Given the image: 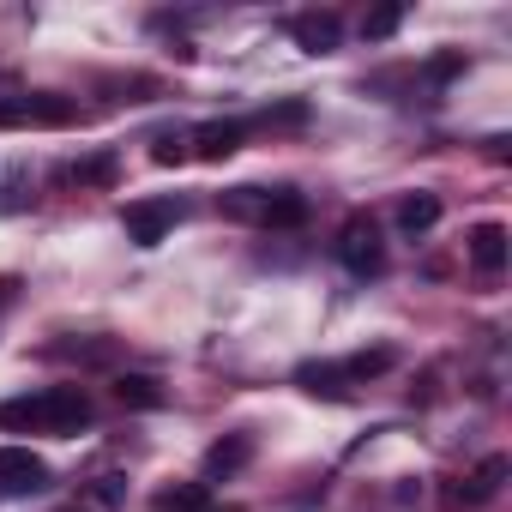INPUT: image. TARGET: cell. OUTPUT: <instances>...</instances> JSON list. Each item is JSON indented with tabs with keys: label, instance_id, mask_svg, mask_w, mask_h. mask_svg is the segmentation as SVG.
I'll return each instance as SVG.
<instances>
[{
	"label": "cell",
	"instance_id": "1",
	"mask_svg": "<svg viewBox=\"0 0 512 512\" xmlns=\"http://www.w3.org/2000/svg\"><path fill=\"white\" fill-rule=\"evenodd\" d=\"M79 109L55 91H37V97H0V127H73Z\"/></svg>",
	"mask_w": 512,
	"mask_h": 512
},
{
	"label": "cell",
	"instance_id": "2",
	"mask_svg": "<svg viewBox=\"0 0 512 512\" xmlns=\"http://www.w3.org/2000/svg\"><path fill=\"white\" fill-rule=\"evenodd\" d=\"M181 217H187V205H181V199H133V205L121 211V223H127V241H133V247H157Z\"/></svg>",
	"mask_w": 512,
	"mask_h": 512
},
{
	"label": "cell",
	"instance_id": "3",
	"mask_svg": "<svg viewBox=\"0 0 512 512\" xmlns=\"http://www.w3.org/2000/svg\"><path fill=\"white\" fill-rule=\"evenodd\" d=\"M338 260H344L350 278H380V266H386V241H380V229H374L368 217L344 223V235H338Z\"/></svg>",
	"mask_w": 512,
	"mask_h": 512
},
{
	"label": "cell",
	"instance_id": "4",
	"mask_svg": "<svg viewBox=\"0 0 512 512\" xmlns=\"http://www.w3.org/2000/svg\"><path fill=\"white\" fill-rule=\"evenodd\" d=\"M49 488V464L31 446H0V494H43Z\"/></svg>",
	"mask_w": 512,
	"mask_h": 512
},
{
	"label": "cell",
	"instance_id": "5",
	"mask_svg": "<svg viewBox=\"0 0 512 512\" xmlns=\"http://www.w3.org/2000/svg\"><path fill=\"white\" fill-rule=\"evenodd\" d=\"M241 139H247V121H199V127L187 133V151L205 157V163H223V157L241 151Z\"/></svg>",
	"mask_w": 512,
	"mask_h": 512
},
{
	"label": "cell",
	"instance_id": "6",
	"mask_svg": "<svg viewBox=\"0 0 512 512\" xmlns=\"http://www.w3.org/2000/svg\"><path fill=\"white\" fill-rule=\"evenodd\" d=\"M290 37H296L302 55H332L344 43V19L338 13H296L290 19Z\"/></svg>",
	"mask_w": 512,
	"mask_h": 512
},
{
	"label": "cell",
	"instance_id": "7",
	"mask_svg": "<svg viewBox=\"0 0 512 512\" xmlns=\"http://www.w3.org/2000/svg\"><path fill=\"white\" fill-rule=\"evenodd\" d=\"M506 223H476L470 229V266L482 272V278H500L506 272Z\"/></svg>",
	"mask_w": 512,
	"mask_h": 512
},
{
	"label": "cell",
	"instance_id": "8",
	"mask_svg": "<svg viewBox=\"0 0 512 512\" xmlns=\"http://www.w3.org/2000/svg\"><path fill=\"white\" fill-rule=\"evenodd\" d=\"M0 428L7 434H49V392H25L0 404Z\"/></svg>",
	"mask_w": 512,
	"mask_h": 512
},
{
	"label": "cell",
	"instance_id": "9",
	"mask_svg": "<svg viewBox=\"0 0 512 512\" xmlns=\"http://www.w3.org/2000/svg\"><path fill=\"white\" fill-rule=\"evenodd\" d=\"M91 422V398L79 386H49V434H79Z\"/></svg>",
	"mask_w": 512,
	"mask_h": 512
},
{
	"label": "cell",
	"instance_id": "10",
	"mask_svg": "<svg viewBox=\"0 0 512 512\" xmlns=\"http://www.w3.org/2000/svg\"><path fill=\"white\" fill-rule=\"evenodd\" d=\"M506 470H512V458H506V452H494V458H482V464H476V476H470L464 488H446V500H464V506H482V500H494V494H500V482H506Z\"/></svg>",
	"mask_w": 512,
	"mask_h": 512
},
{
	"label": "cell",
	"instance_id": "11",
	"mask_svg": "<svg viewBox=\"0 0 512 512\" xmlns=\"http://www.w3.org/2000/svg\"><path fill=\"white\" fill-rule=\"evenodd\" d=\"M296 386L308 392V398H350V374H344V362H302L296 368Z\"/></svg>",
	"mask_w": 512,
	"mask_h": 512
},
{
	"label": "cell",
	"instance_id": "12",
	"mask_svg": "<svg viewBox=\"0 0 512 512\" xmlns=\"http://www.w3.org/2000/svg\"><path fill=\"white\" fill-rule=\"evenodd\" d=\"M247 458H253V440H247V434H223V440L205 452V482H223V476L247 470Z\"/></svg>",
	"mask_w": 512,
	"mask_h": 512
},
{
	"label": "cell",
	"instance_id": "13",
	"mask_svg": "<svg viewBox=\"0 0 512 512\" xmlns=\"http://www.w3.org/2000/svg\"><path fill=\"white\" fill-rule=\"evenodd\" d=\"M260 223H266V229H302V223H308V199L290 193V187H278V193H266Z\"/></svg>",
	"mask_w": 512,
	"mask_h": 512
},
{
	"label": "cell",
	"instance_id": "14",
	"mask_svg": "<svg viewBox=\"0 0 512 512\" xmlns=\"http://www.w3.org/2000/svg\"><path fill=\"white\" fill-rule=\"evenodd\" d=\"M440 223V193H410L404 205H398V229L404 235H428Z\"/></svg>",
	"mask_w": 512,
	"mask_h": 512
},
{
	"label": "cell",
	"instance_id": "15",
	"mask_svg": "<svg viewBox=\"0 0 512 512\" xmlns=\"http://www.w3.org/2000/svg\"><path fill=\"white\" fill-rule=\"evenodd\" d=\"M115 398H121L127 410H157V404H163V386H157L151 374H121V380H115Z\"/></svg>",
	"mask_w": 512,
	"mask_h": 512
},
{
	"label": "cell",
	"instance_id": "16",
	"mask_svg": "<svg viewBox=\"0 0 512 512\" xmlns=\"http://www.w3.org/2000/svg\"><path fill=\"white\" fill-rule=\"evenodd\" d=\"M211 500H205V482H175V488H163L157 494V512H205Z\"/></svg>",
	"mask_w": 512,
	"mask_h": 512
},
{
	"label": "cell",
	"instance_id": "17",
	"mask_svg": "<svg viewBox=\"0 0 512 512\" xmlns=\"http://www.w3.org/2000/svg\"><path fill=\"white\" fill-rule=\"evenodd\" d=\"M392 362H398L392 350H356V356L344 362V374H350V386H356V380H380V374H386Z\"/></svg>",
	"mask_w": 512,
	"mask_h": 512
},
{
	"label": "cell",
	"instance_id": "18",
	"mask_svg": "<svg viewBox=\"0 0 512 512\" xmlns=\"http://www.w3.org/2000/svg\"><path fill=\"white\" fill-rule=\"evenodd\" d=\"M115 151H97V157H85V163H73V181H91V187H109L115 181Z\"/></svg>",
	"mask_w": 512,
	"mask_h": 512
},
{
	"label": "cell",
	"instance_id": "19",
	"mask_svg": "<svg viewBox=\"0 0 512 512\" xmlns=\"http://www.w3.org/2000/svg\"><path fill=\"white\" fill-rule=\"evenodd\" d=\"M260 205H266V187H235V193H223V211L229 217H253V223H260Z\"/></svg>",
	"mask_w": 512,
	"mask_h": 512
},
{
	"label": "cell",
	"instance_id": "20",
	"mask_svg": "<svg viewBox=\"0 0 512 512\" xmlns=\"http://www.w3.org/2000/svg\"><path fill=\"white\" fill-rule=\"evenodd\" d=\"M398 25H404V7H374V13L362 19V37H368V43H386Z\"/></svg>",
	"mask_w": 512,
	"mask_h": 512
},
{
	"label": "cell",
	"instance_id": "21",
	"mask_svg": "<svg viewBox=\"0 0 512 512\" xmlns=\"http://www.w3.org/2000/svg\"><path fill=\"white\" fill-rule=\"evenodd\" d=\"M151 157L169 169V163H187L193 151H187V133H157V145H151Z\"/></svg>",
	"mask_w": 512,
	"mask_h": 512
},
{
	"label": "cell",
	"instance_id": "22",
	"mask_svg": "<svg viewBox=\"0 0 512 512\" xmlns=\"http://www.w3.org/2000/svg\"><path fill=\"white\" fill-rule=\"evenodd\" d=\"M260 121H266V127H302V121H308V103H278V109H266Z\"/></svg>",
	"mask_w": 512,
	"mask_h": 512
},
{
	"label": "cell",
	"instance_id": "23",
	"mask_svg": "<svg viewBox=\"0 0 512 512\" xmlns=\"http://www.w3.org/2000/svg\"><path fill=\"white\" fill-rule=\"evenodd\" d=\"M452 73H464V55H440V61L428 67V79H452Z\"/></svg>",
	"mask_w": 512,
	"mask_h": 512
},
{
	"label": "cell",
	"instance_id": "24",
	"mask_svg": "<svg viewBox=\"0 0 512 512\" xmlns=\"http://www.w3.org/2000/svg\"><path fill=\"white\" fill-rule=\"evenodd\" d=\"M121 494H127V488H121V476H103V488H97V500H103V506H121Z\"/></svg>",
	"mask_w": 512,
	"mask_h": 512
},
{
	"label": "cell",
	"instance_id": "25",
	"mask_svg": "<svg viewBox=\"0 0 512 512\" xmlns=\"http://www.w3.org/2000/svg\"><path fill=\"white\" fill-rule=\"evenodd\" d=\"M205 512H235V506H205Z\"/></svg>",
	"mask_w": 512,
	"mask_h": 512
}]
</instances>
